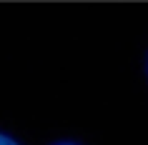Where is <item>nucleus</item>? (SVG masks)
Returning <instances> with one entry per match:
<instances>
[{
  "label": "nucleus",
  "mask_w": 148,
  "mask_h": 145,
  "mask_svg": "<svg viewBox=\"0 0 148 145\" xmlns=\"http://www.w3.org/2000/svg\"><path fill=\"white\" fill-rule=\"evenodd\" d=\"M0 145H23L18 140L13 133H5V130H0Z\"/></svg>",
  "instance_id": "f257e3e1"
},
{
  "label": "nucleus",
  "mask_w": 148,
  "mask_h": 145,
  "mask_svg": "<svg viewBox=\"0 0 148 145\" xmlns=\"http://www.w3.org/2000/svg\"><path fill=\"white\" fill-rule=\"evenodd\" d=\"M53 145H80V143H75V140H58V143H53Z\"/></svg>",
  "instance_id": "f03ea898"
},
{
  "label": "nucleus",
  "mask_w": 148,
  "mask_h": 145,
  "mask_svg": "<svg viewBox=\"0 0 148 145\" xmlns=\"http://www.w3.org/2000/svg\"><path fill=\"white\" fill-rule=\"evenodd\" d=\"M146 68H148V63H146Z\"/></svg>",
  "instance_id": "7ed1b4c3"
}]
</instances>
